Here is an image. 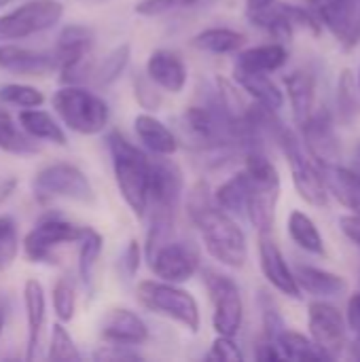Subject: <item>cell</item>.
Segmentation results:
<instances>
[{
    "mask_svg": "<svg viewBox=\"0 0 360 362\" xmlns=\"http://www.w3.org/2000/svg\"><path fill=\"white\" fill-rule=\"evenodd\" d=\"M276 344L284 356V361H331L312 337H306L297 331L282 329L276 337Z\"/></svg>",
    "mask_w": 360,
    "mask_h": 362,
    "instance_id": "d6a6232c",
    "label": "cell"
},
{
    "mask_svg": "<svg viewBox=\"0 0 360 362\" xmlns=\"http://www.w3.org/2000/svg\"><path fill=\"white\" fill-rule=\"evenodd\" d=\"M64 6L57 0H28L0 15V42L23 40L59 23Z\"/></svg>",
    "mask_w": 360,
    "mask_h": 362,
    "instance_id": "8fae6325",
    "label": "cell"
},
{
    "mask_svg": "<svg viewBox=\"0 0 360 362\" xmlns=\"http://www.w3.org/2000/svg\"><path fill=\"white\" fill-rule=\"evenodd\" d=\"M306 2H312V4H316V2H320V0H306Z\"/></svg>",
    "mask_w": 360,
    "mask_h": 362,
    "instance_id": "816d5d0a",
    "label": "cell"
},
{
    "mask_svg": "<svg viewBox=\"0 0 360 362\" xmlns=\"http://www.w3.org/2000/svg\"><path fill=\"white\" fill-rule=\"evenodd\" d=\"M189 221L197 227L204 246L212 259L231 269H242L248 261L246 235L231 214L214 204V197L204 180L195 182L187 199Z\"/></svg>",
    "mask_w": 360,
    "mask_h": 362,
    "instance_id": "6da1fadb",
    "label": "cell"
},
{
    "mask_svg": "<svg viewBox=\"0 0 360 362\" xmlns=\"http://www.w3.org/2000/svg\"><path fill=\"white\" fill-rule=\"evenodd\" d=\"M214 2H219V0H140V2H136L134 11L140 17H163V15L212 6Z\"/></svg>",
    "mask_w": 360,
    "mask_h": 362,
    "instance_id": "d590c367",
    "label": "cell"
},
{
    "mask_svg": "<svg viewBox=\"0 0 360 362\" xmlns=\"http://www.w3.org/2000/svg\"><path fill=\"white\" fill-rule=\"evenodd\" d=\"M93 358L95 361H140L142 356L132 352L127 346H110V344H106V346H102V350H98L93 354Z\"/></svg>",
    "mask_w": 360,
    "mask_h": 362,
    "instance_id": "ee69618b",
    "label": "cell"
},
{
    "mask_svg": "<svg viewBox=\"0 0 360 362\" xmlns=\"http://www.w3.org/2000/svg\"><path fill=\"white\" fill-rule=\"evenodd\" d=\"M303 142L308 148V155L318 165L337 163L339 159V140L333 129V121L327 112H314L303 125H301Z\"/></svg>",
    "mask_w": 360,
    "mask_h": 362,
    "instance_id": "ac0fdd59",
    "label": "cell"
},
{
    "mask_svg": "<svg viewBox=\"0 0 360 362\" xmlns=\"http://www.w3.org/2000/svg\"><path fill=\"white\" fill-rule=\"evenodd\" d=\"M356 85H359V91H360V72H359V78H356Z\"/></svg>",
    "mask_w": 360,
    "mask_h": 362,
    "instance_id": "f907efd6",
    "label": "cell"
},
{
    "mask_svg": "<svg viewBox=\"0 0 360 362\" xmlns=\"http://www.w3.org/2000/svg\"><path fill=\"white\" fill-rule=\"evenodd\" d=\"M53 312L59 322H70L76 312V288L70 278H59L53 286Z\"/></svg>",
    "mask_w": 360,
    "mask_h": 362,
    "instance_id": "f35d334b",
    "label": "cell"
},
{
    "mask_svg": "<svg viewBox=\"0 0 360 362\" xmlns=\"http://www.w3.org/2000/svg\"><path fill=\"white\" fill-rule=\"evenodd\" d=\"M32 189L34 195L40 199L62 197L79 204H93L95 199V191L91 187V180L85 176V172L74 163H66V161H57L40 168L34 174Z\"/></svg>",
    "mask_w": 360,
    "mask_h": 362,
    "instance_id": "ba28073f",
    "label": "cell"
},
{
    "mask_svg": "<svg viewBox=\"0 0 360 362\" xmlns=\"http://www.w3.org/2000/svg\"><path fill=\"white\" fill-rule=\"evenodd\" d=\"M146 76L168 93H180L187 87L189 70L185 59L170 49H155L146 59Z\"/></svg>",
    "mask_w": 360,
    "mask_h": 362,
    "instance_id": "ffe728a7",
    "label": "cell"
},
{
    "mask_svg": "<svg viewBox=\"0 0 360 362\" xmlns=\"http://www.w3.org/2000/svg\"><path fill=\"white\" fill-rule=\"evenodd\" d=\"M318 19L346 49L360 42V0H327L318 6Z\"/></svg>",
    "mask_w": 360,
    "mask_h": 362,
    "instance_id": "e0dca14e",
    "label": "cell"
},
{
    "mask_svg": "<svg viewBox=\"0 0 360 362\" xmlns=\"http://www.w3.org/2000/svg\"><path fill=\"white\" fill-rule=\"evenodd\" d=\"M0 70L21 76H45L55 70V59L51 51L0 42Z\"/></svg>",
    "mask_w": 360,
    "mask_h": 362,
    "instance_id": "d6986e66",
    "label": "cell"
},
{
    "mask_svg": "<svg viewBox=\"0 0 360 362\" xmlns=\"http://www.w3.org/2000/svg\"><path fill=\"white\" fill-rule=\"evenodd\" d=\"M248 193H250V180L248 174L242 170L227 178L216 191H214V204L225 210L231 216H246V204H248Z\"/></svg>",
    "mask_w": 360,
    "mask_h": 362,
    "instance_id": "4dcf8cb0",
    "label": "cell"
},
{
    "mask_svg": "<svg viewBox=\"0 0 360 362\" xmlns=\"http://www.w3.org/2000/svg\"><path fill=\"white\" fill-rule=\"evenodd\" d=\"M359 161H360V146H359Z\"/></svg>",
    "mask_w": 360,
    "mask_h": 362,
    "instance_id": "f5cc1de1",
    "label": "cell"
},
{
    "mask_svg": "<svg viewBox=\"0 0 360 362\" xmlns=\"http://www.w3.org/2000/svg\"><path fill=\"white\" fill-rule=\"evenodd\" d=\"M208 361L242 362L244 361V354H242V350H240V346L236 344L233 337L216 335V339L212 341V348L208 352Z\"/></svg>",
    "mask_w": 360,
    "mask_h": 362,
    "instance_id": "b9f144b4",
    "label": "cell"
},
{
    "mask_svg": "<svg viewBox=\"0 0 360 362\" xmlns=\"http://www.w3.org/2000/svg\"><path fill=\"white\" fill-rule=\"evenodd\" d=\"M129 57H132V47L127 42L117 45L115 49H110L106 53V57L102 59V64L93 66L91 78L95 81V85L100 89H104V87H110L112 83H117L121 78V74L125 72V68L129 64Z\"/></svg>",
    "mask_w": 360,
    "mask_h": 362,
    "instance_id": "e575fe53",
    "label": "cell"
},
{
    "mask_svg": "<svg viewBox=\"0 0 360 362\" xmlns=\"http://www.w3.org/2000/svg\"><path fill=\"white\" fill-rule=\"evenodd\" d=\"M136 297L142 308L157 316L178 322L189 333H197L202 327V312L197 299L178 284L163 282L159 278L142 280L136 288Z\"/></svg>",
    "mask_w": 360,
    "mask_h": 362,
    "instance_id": "5b68a950",
    "label": "cell"
},
{
    "mask_svg": "<svg viewBox=\"0 0 360 362\" xmlns=\"http://www.w3.org/2000/svg\"><path fill=\"white\" fill-rule=\"evenodd\" d=\"M284 89L293 108V117L301 127L314 115V98H316V81L308 70H295L284 76Z\"/></svg>",
    "mask_w": 360,
    "mask_h": 362,
    "instance_id": "d4e9b609",
    "label": "cell"
},
{
    "mask_svg": "<svg viewBox=\"0 0 360 362\" xmlns=\"http://www.w3.org/2000/svg\"><path fill=\"white\" fill-rule=\"evenodd\" d=\"M202 276L212 303V327L216 335L236 337L244 320V303H242L240 286L236 284L233 278L214 269H204Z\"/></svg>",
    "mask_w": 360,
    "mask_h": 362,
    "instance_id": "9c48e42d",
    "label": "cell"
},
{
    "mask_svg": "<svg viewBox=\"0 0 360 362\" xmlns=\"http://www.w3.org/2000/svg\"><path fill=\"white\" fill-rule=\"evenodd\" d=\"M51 104L62 123L81 136H95L108 127L110 108L106 100L83 85H62Z\"/></svg>",
    "mask_w": 360,
    "mask_h": 362,
    "instance_id": "277c9868",
    "label": "cell"
},
{
    "mask_svg": "<svg viewBox=\"0 0 360 362\" xmlns=\"http://www.w3.org/2000/svg\"><path fill=\"white\" fill-rule=\"evenodd\" d=\"M4 325H6V312H4V308L0 305V335H2V331H4Z\"/></svg>",
    "mask_w": 360,
    "mask_h": 362,
    "instance_id": "c3c4849f",
    "label": "cell"
},
{
    "mask_svg": "<svg viewBox=\"0 0 360 362\" xmlns=\"http://www.w3.org/2000/svg\"><path fill=\"white\" fill-rule=\"evenodd\" d=\"M246 45V36L231 28H206L191 38V47L212 55L238 53Z\"/></svg>",
    "mask_w": 360,
    "mask_h": 362,
    "instance_id": "f1b7e54d",
    "label": "cell"
},
{
    "mask_svg": "<svg viewBox=\"0 0 360 362\" xmlns=\"http://www.w3.org/2000/svg\"><path fill=\"white\" fill-rule=\"evenodd\" d=\"M19 255L17 223L8 214H0V272L8 269Z\"/></svg>",
    "mask_w": 360,
    "mask_h": 362,
    "instance_id": "74e56055",
    "label": "cell"
},
{
    "mask_svg": "<svg viewBox=\"0 0 360 362\" xmlns=\"http://www.w3.org/2000/svg\"><path fill=\"white\" fill-rule=\"evenodd\" d=\"M140 259H142V246L136 238H132L121 255V267L125 269L127 278H134L140 269Z\"/></svg>",
    "mask_w": 360,
    "mask_h": 362,
    "instance_id": "7bdbcfd3",
    "label": "cell"
},
{
    "mask_svg": "<svg viewBox=\"0 0 360 362\" xmlns=\"http://www.w3.org/2000/svg\"><path fill=\"white\" fill-rule=\"evenodd\" d=\"M272 4H274V0H246L248 15H257V13H261V11H267Z\"/></svg>",
    "mask_w": 360,
    "mask_h": 362,
    "instance_id": "7dc6e473",
    "label": "cell"
},
{
    "mask_svg": "<svg viewBox=\"0 0 360 362\" xmlns=\"http://www.w3.org/2000/svg\"><path fill=\"white\" fill-rule=\"evenodd\" d=\"M23 308H25V322H28L25 361H34L40 344L42 327L47 320V297L42 284L36 278H28L23 284Z\"/></svg>",
    "mask_w": 360,
    "mask_h": 362,
    "instance_id": "44dd1931",
    "label": "cell"
},
{
    "mask_svg": "<svg viewBox=\"0 0 360 362\" xmlns=\"http://www.w3.org/2000/svg\"><path fill=\"white\" fill-rule=\"evenodd\" d=\"M329 195L333 193L348 210L360 214V174L339 163L318 165Z\"/></svg>",
    "mask_w": 360,
    "mask_h": 362,
    "instance_id": "cb8c5ba5",
    "label": "cell"
},
{
    "mask_svg": "<svg viewBox=\"0 0 360 362\" xmlns=\"http://www.w3.org/2000/svg\"><path fill=\"white\" fill-rule=\"evenodd\" d=\"M102 250H104V238L95 229L83 227V233L79 238V280L87 291H93Z\"/></svg>",
    "mask_w": 360,
    "mask_h": 362,
    "instance_id": "f546056e",
    "label": "cell"
},
{
    "mask_svg": "<svg viewBox=\"0 0 360 362\" xmlns=\"http://www.w3.org/2000/svg\"><path fill=\"white\" fill-rule=\"evenodd\" d=\"M17 123L34 140L51 142V144H57V146L68 144V136H66L64 127L59 125V121L51 112L42 110L40 106L38 108H21V112L17 117Z\"/></svg>",
    "mask_w": 360,
    "mask_h": 362,
    "instance_id": "4316f807",
    "label": "cell"
},
{
    "mask_svg": "<svg viewBox=\"0 0 360 362\" xmlns=\"http://www.w3.org/2000/svg\"><path fill=\"white\" fill-rule=\"evenodd\" d=\"M308 329L314 344L333 361L342 356L348 350V327L344 314L327 303V301H314L308 310Z\"/></svg>",
    "mask_w": 360,
    "mask_h": 362,
    "instance_id": "5bb4252c",
    "label": "cell"
},
{
    "mask_svg": "<svg viewBox=\"0 0 360 362\" xmlns=\"http://www.w3.org/2000/svg\"><path fill=\"white\" fill-rule=\"evenodd\" d=\"M259 265L265 276V280L282 295L291 299L301 297V288L295 280L293 269L289 267L280 246L276 244L272 231L269 233H259Z\"/></svg>",
    "mask_w": 360,
    "mask_h": 362,
    "instance_id": "9a60e30c",
    "label": "cell"
},
{
    "mask_svg": "<svg viewBox=\"0 0 360 362\" xmlns=\"http://www.w3.org/2000/svg\"><path fill=\"white\" fill-rule=\"evenodd\" d=\"M257 361H284L278 344L274 339H265L257 346V352H255Z\"/></svg>",
    "mask_w": 360,
    "mask_h": 362,
    "instance_id": "bcb514c9",
    "label": "cell"
},
{
    "mask_svg": "<svg viewBox=\"0 0 360 362\" xmlns=\"http://www.w3.org/2000/svg\"><path fill=\"white\" fill-rule=\"evenodd\" d=\"M339 227H342V231H344V235L348 240H352L354 244L360 246V214L352 212V214L342 216L339 218Z\"/></svg>",
    "mask_w": 360,
    "mask_h": 362,
    "instance_id": "f6af8a7d",
    "label": "cell"
},
{
    "mask_svg": "<svg viewBox=\"0 0 360 362\" xmlns=\"http://www.w3.org/2000/svg\"><path fill=\"white\" fill-rule=\"evenodd\" d=\"M185 191V176L176 161L170 157L151 159L149 191H146V214L176 218Z\"/></svg>",
    "mask_w": 360,
    "mask_h": 362,
    "instance_id": "30bf717a",
    "label": "cell"
},
{
    "mask_svg": "<svg viewBox=\"0 0 360 362\" xmlns=\"http://www.w3.org/2000/svg\"><path fill=\"white\" fill-rule=\"evenodd\" d=\"M93 32L87 25L70 23L59 30L53 47L55 70L62 85H83L93 72Z\"/></svg>",
    "mask_w": 360,
    "mask_h": 362,
    "instance_id": "8992f818",
    "label": "cell"
},
{
    "mask_svg": "<svg viewBox=\"0 0 360 362\" xmlns=\"http://www.w3.org/2000/svg\"><path fill=\"white\" fill-rule=\"evenodd\" d=\"M233 81L257 104H261V106H265L269 110H276V112L284 106V91L269 78V74L233 70Z\"/></svg>",
    "mask_w": 360,
    "mask_h": 362,
    "instance_id": "484cf974",
    "label": "cell"
},
{
    "mask_svg": "<svg viewBox=\"0 0 360 362\" xmlns=\"http://www.w3.org/2000/svg\"><path fill=\"white\" fill-rule=\"evenodd\" d=\"M100 337L110 346H142L149 341L146 322L127 308H112L100 322Z\"/></svg>",
    "mask_w": 360,
    "mask_h": 362,
    "instance_id": "2e32d148",
    "label": "cell"
},
{
    "mask_svg": "<svg viewBox=\"0 0 360 362\" xmlns=\"http://www.w3.org/2000/svg\"><path fill=\"white\" fill-rule=\"evenodd\" d=\"M289 59V49L284 42H265L257 45L250 49H244L236 57L233 70H244V72H265L272 74L280 70Z\"/></svg>",
    "mask_w": 360,
    "mask_h": 362,
    "instance_id": "603a6c76",
    "label": "cell"
},
{
    "mask_svg": "<svg viewBox=\"0 0 360 362\" xmlns=\"http://www.w3.org/2000/svg\"><path fill=\"white\" fill-rule=\"evenodd\" d=\"M293 274H295L299 288H303L306 293H310L318 299L339 297L348 288V284L342 276L312 267V265H297V269Z\"/></svg>",
    "mask_w": 360,
    "mask_h": 362,
    "instance_id": "83f0119b",
    "label": "cell"
},
{
    "mask_svg": "<svg viewBox=\"0 0 360 362\" xmlns=\"http://www.w3.org/2000/svg\"><path fill=\"white\" fill-rule=\"evenodd\" d=\"M244 172L250 180L246 218L259 233H269L274 231L276 206L280 199V174L259 148H248L244 157Z\"/></svg>",
    "mask_w": 360,
    "mask_h": 362,
    "instance_id": "3957f363",
    "label": "cell"
},
{
    "mask_svg": "<svg viewBox=\"0 0 360 362\" xmlns=\"http://www.w3.org/2000/svg\"><path fill=\"white\" fill-rule=\"evenodd\" d=\"M159 87L149 78V76H142V74H136L134 76V95H136V102L146 110H157L161 106V93L157 91Z\"/></svg>",
    "mask_w": 360,
    "mask_h": 362,
    "instance_id": "60d3db41",
    "label": "cell"
},
{
    "mask_svg": "<svg viewBox=\"0 0 360 362\" xmlns=\"http://www.w3.org/2000/svg\"><path fill=\"white\" fill-rule=\"evenodd\" d=\"M0 102L17 108H38L45 104V95L40 89L25 83H6L0 87Z\"/></svg>",
    "mask_w": 360,
    "mask_h": 362,
    "instance_id": "8d00e7d4",
    "label": "cell"
},
{
    "mask_svg": "<svg viewBox=\"0 0 360 362\" xmlns=\"http://www.w3.org/2000/svg\"><path fill=\"white\" fill-rule=\"evenodd\" d=\"M274 140L278 142V146L282 148V153L289 161L293 185H295L299 197L314 208H325L329 204V191H327V185H325L318 163L306 153L299 138L284 125L278 127V132L274 134Z\"/></svg>",
    "mask_w": 360,
    "mask_h": 362,
    "instance_id": "52a82bcc",
    "label": "cell"
},
{
    "mask_svg": "<svg viewBox=\"0 0 360 362\" xmlns=\"http://www.w3.org/2000/svg\"><path fill=\"white\" fill-rule=\"evenodd\" d=\"M146 261L159 280L172 284L189 282L202 267L199 248L193 242L174 240V238L161 244Z\"/></svg>",
    "mask_w": 360,
    "mask_h": 362,
    "instance_id": "4fadbf2b",
    "label": "cell"
},
{
    "mask_svg": "<svg viewBox=\"0 0 360 362\" xmlns=\"http://www.w3.org/2000/svg\"><path fill=\"white\" fill-rule=\"evenodd\" d=\"M106 146L112 159V172H115L119 195L123 197V202L127 204V208L134 212L136 218H144L149 172H151L149 155L117 129L106 134Z\"/></svg>",
    "mask_w": 360,
    "mask_h": 362,
    "instance_id": "7a4b0ae2",
    "label": "cell"
},
{
    "mask_svg": "<svg viewBox=\"0 0 360 362\" xmlns=\"http://www.w3.org/2000/svg\"><path fill=\"white\" fill-rule=\"evenodd\" d=\"M134 129L144 148H149L155 157H172L178 151L176 134L151 112H140L134 119Z\"/></svg>",
    "mask_w": 360,
    "mask_h": 362,
    "instance_id": "7402d4cb",
    "label": "cell"
},
{
    "mask_svg": "<svg viewBox=\"0 0 360 362\" xmlns=\"http://www.w3.org/2000/svg\"><path fill=\"white\" fill-rule=\"evenodd\" d=\"M0 148L11 155H36L38 144L32 136L23 132V127L0 108Z\"/></svg>",
    "mask_w": 360,
    "mask_h": 362,
    "instance_id": "836d02e7",
    "label": "cell"
},
{
    "mask_svg": "<svg viewBox=\"0 0 360 362\" xmlns=\"http://www.w3.org/2000/svg\"><path fill=\"white\" fill-rule=\"evenodd\" d=\"M8 2H13V0H0V6H6Z\"/></svg>",
    "mask_w": 360,
    "mask_h": 362,
    "instance_id": "681fc988",
    "label": "cell"
},
{
    "mask_svg": "<svg viewBox=\"0 0 360 362\" xmlns=\"http://www.w3.org/2000/svg\"><path fill=\"white\" fill-rule=\"evenodd\" d=\"M83 233V227L57 216V214H47L42 216L23 238L21 246L30 263H55V248L64 244H74L79 242Z\"/></svg>",
    "mask_w": 360,
    "mask_h": 362,
    "instance_id": "7c38bea8",
    "label": "cell"
},
{
    "mask_svg": "<svg viewBox=\"0 0 360 362\" xmlns=\"http://www.w3.org/2000/svg\"><path fill=\"white\" fill-rule=\"evenodd\" d=\"M289 235L291 240L306 252L316 255V257H325L327 248H325V240L320 229L316 227V223L301 210H293L289 214Z\"/></svg>",
    "mask_w": 360,
    "mask_h": 362,
    "instance_id": "1f68e13d",
    "label": "cell"
},
{
    "mask_svg": "<svg viewBox=\"0 0 360 362\" xmlns=\"http://www.w3.org/2000/svg\"><path fill=\"white\" fill-rule=\"evenodd\" d=\"M49 361H66L76 362L81 361V352L72 339V335L68 333V329L64 327V322H55L53 331H51V344H49Z\"/></svg>",
    "mask_w": 360,
    "mask_h": 362,
    "instance_id": "ab89813d",
    "label": "cell"
}]
</instances>
